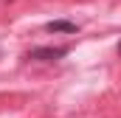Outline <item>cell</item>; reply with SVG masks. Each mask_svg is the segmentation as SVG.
<instances>
[{"label": "cell", "mask_w": 121, "mask_h": 118, "mask_svg": "<svg viewBox=\"0 0 121 118\" xmlns=\"http://www.w3.org/2000/svg\"><path fill=\"white\" fill-rule=\"evenodd\" d=\"M68 56V48H34L28 51V59H37V62H56V59Z\"/></svg>", "instance_id": "obj_1"}, {"label": "cell", "mask_w": 121, "mask_h": 118, "mask_svg": "<svg viewBox=\"0 0 121 118\" xmlns=\"http://www.w3.org/2000/svg\"><path fill=\"white\" fill-rule=\"evenodd\" d=\"M45 31L48 34H76L79 25L76 23H68V20H51V23H45Z\"/></svg>", "instance_id": "obj_2"}]
</instances>
